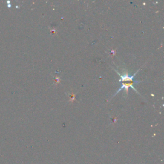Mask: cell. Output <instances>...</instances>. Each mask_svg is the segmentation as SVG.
<instances>
[{"mask_svg": "<svg viewBox=\"0 0 164 164\" xmlns=\"http://www.w3.org/2000/svg\"><path fill=\"white\" fill-rule=\"evenodd\" d=\"M139 70L137 72H139ZM137 72H136L135 74H134V75H129V74H126L125 75H121L120 74H119L120 75V76H121V79H119V82H128V81H130V82H139V81H135L134 80V78H135V76L137 74Z\"/></svg>", "mask_w": 164, "mask_h": 164, "instance_id": "6da1fadb", "label": "cell"}, {"mask_svg": "<svg viewBox=\"0 0 164 164\" xmlns=\"http://www.w3.org/2000/svg\"><path fill=\"white\" fill-rule=\"evenodd\" d=\"M141 82H132L131 83H128V84H125V83H122V85H121V87L120 88H119V89L117 91V92L116 93V94H115L114 95V96H116L117 94V93H119V92H120L122 89H123V88H125V89H126V94H128V89H129V88H130V87H131L132 88H133V89H134L137 93H139L138 92H137L135 89V88L134 87V84H135V83H140Z\"/></svg>", "mask_w": 164, "mask_h": 164, "instance_id": "7a4b0ae2", "label": "cell"}]
</instances>
